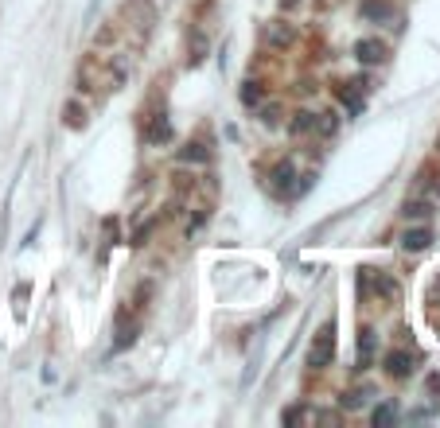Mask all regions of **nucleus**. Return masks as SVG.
Listing matches in <instances>:
<instances>
[{"mask_svg":"<svg viewBox=\"0 0 440 428\" xmlns=\"http://www.w3.org/2000/svg\"><path fill=\"white\" fill-rule=\"evenodd\" d=\"M332 358H335V323H323L320 335L312 339L308 362H312L316 370H323V366H332Z\"/></svg>","mask_w":440,"mask_h":428,"instance_id":"1","label":"nucleus"},{"mask_svg":"<svg viewBox=\"0 0 440 428\" xmlns=\"http://www.w3.org/2000/svg\"><path fill=\"white\" fill-rule=\"evenodd\" d=\"M355 59L362 62V67H378V62H386V43H382V39H358Z\"/></svg>","mask_w":440,"mask_h":428,"instance_id":"2","label":"nucleus"},{"mask_svg":"<svg viewBox=\"0 0 440 428\" xmlns=\"http://www.w3.org/2000/svg\"><path fill=\"white\" fill-rule=\"evenodd\" d=\"M432 246V230L428 226H417V230H405L402 234V250L405 253H421V250H428Z\"/></svg>","mask_w":440,"mask_h":428,"instance_id":"3","label":"nucleus"},{"mask_svg":"<svg viewBox=\"0 0 440 428\" xmlns=\"http://www.w3.org/2000/svg\"><path fill=\"white\" fill-rule=\"evenodd\" d=\"M386 370H390V378H409L413 374V355L409 350H390L386 355Z\"/></svg>","mask_w":440,"mask_h":428,"instance_id":"4","label":"nucleus"},{"mask_svg":"<svg viewBox=\"0 0 440 428\" xmlns=\"http://www.w3.org/2000/svg\"><path fill=\"white\" fill-rule=\"evenodd\" d=\"M374 346H378V335L370 331V327H362L358 331V366L355 370H367L374 362Z\"/></svg>","mask_w":440,"mask_h":428,"instance_id":"5","label":"nucleus"},{"mask_svg":"<svg viewBox=\"0 0 440 428\" xmlns=\"http://www.w3.org/2000/svg\"><path fill=\"white\" fill-rule=\"evenodd\" d=\"M362 16H367V20H390L393 4L390 0H367V4H362Z\"/></svg>","mask_w":440,"mask_h":428,"instance_id":"6","label":"nucleus"},{"mask_svg":"<svg viewBox=\"0 0 440 428\" xmlns=\"http://www.w3.org/2000/svg\"><path fill=\"white\" fill-rule=\"evenodd\" d=\"M179 160H183V164H207V160H211V152H207L202 144H187V148L179 152Z\"/></svg>","mask_w":440,"mask_h":428,"instance_id":"7","label":"nucleus"},{"mask_svg":"<svg viewBox=\"0 0 440 428\" xmlns=\"http://www.w3.org/2000/svg\"><path fill=\"white\" fill-rule=\"evenodd\" d=\"M265 36H269V43H273V47H285V43H292V27L269 24V32H265Z\"/></svg>","mask_w":440,"mask_h":428,"instance_id":"8","label":"nucleus"},{"mask_svg":"<svg viewBox=\"0 0 440 428\" xmlns=\"http://www.w3.org/2000/svg\"><path fill=\"white\" fill-rule=\"evenodd\" d=\"M339 97H343V102H347V109H351V113H358V109H362V97H358V90H355V82H351V86H339Z\"/></svg>","mask_w":440,"mask_h":428,"instance_id":"9","label":"nucleus"},{"mask_svg":"<svg viewBox=\"0 0 440 428\" xmlns=\"http://www.w3.org/2000/svg\"><path fill=\"white\" fill-rule=\"evenodd\" d=\"M367 397H370V390H347L343 397H339V405H343V409H362Z\"/></svg>","mask_w":440,"mask_h":428,"instance_id":"10","label":"nucleus"},{"mask_svg":"<svg viewBox=\"0 0 440 428\" xmlns=\"http://www.w3.org/2000/svg\"><path fill=\"white\" fill-rule=\"evenodd\" d=\"M308 129H316V113H297V121H292V136H300V132H308Z\"/></svg>","mask_w":440,"mask_h":428,"instance_id":"11","label":"nucleus"},{"mask_svg":"<svg viewBox=\"0 0 440 428\" xmlns=\"http://www.w3.org/2000/svg\"><path fill=\"white\" fill-rule=\"evenodd\" d=\"M273 179H277V187H292V179H297V171H292V164H277V171H273Z\"/></svg>","mask_w":440,"mask_h":428,"instance_id":"12","label":"nucleus"},{"mask_svg":"<svg viewBox=\"0 0 440 428\" xmlns=\"http://www.w3.org/2000/svg\"><path fill=\"white\" fill-rule=\"evenodd\" d=\"M262 102V82H246L242 86V106H257Z\"/></svg>","mask_w":440,"mask_h":428,"instance_id":"13","label":"nucleus"},{"mask_svg":"<svg viewBox=\"0 0 440 428\" xmlns=\"http://www.w3.org/2000/svg\"><path fill=\"white\" fill-rule=\"evenodd\" d=\"M402 214H405V218H428V214H432V206H428V202H417V199H413V202H405V211H402Z\"/></svg>","mask_w":440,"mask_h":428,"instance_id":"14","label":"nucleus"},{"mask_svg":"<svg viewBox=\"0 0 440 428\" xmlns=\"http://www.w3.org/2000/svg\"><path fill=\"white\" fill-rule=\"evenodd\" d=\"M393 416H397V409H393V405H378V409H374V425H390Z\"/></svg>","mask_w":440,"mask_h":428,"instance_id":"15","label":"nucleus"},{"mask_svg":"<svg viewBox=\"0 0 440 428\" xmlns=\"http://www.w3.org/2000/svg\"><path fill=\"white\" fill-rule=\"evenodd\" d=\"M335 132V113H320V136H332Z\"/></svg>","mask_w":440,"mask_h":428,"instance_id":"16","label":"nucleus"},{"mask_svg":"<svg viewBox=\"0 0 440 428\" xmlns=\"http://www.w3.org/2000/svg\"><path fill=\"white\" fill-rule=\"evenodd\" d=\"M67 117H71V125H74V129H82V125H86V117H82V109H78V106H71V109H67Z\"/></svg>","mask_w":440,"mask_h":428,"instance_id":"17","label":"nucleus"},{"mask_svg":"<svg viewBox=\"0 0 440 428\" xmlns=\"http://www.w3.org/2000/svg\"><path fill=\"white\" fill-rule=\"evenodd\" d=\"M297 420H304V409H288V413H285V425H297Z\"/></svg>","mask_w":440,"mask_h":428,"instance_id":"18","label":"nucleus"}]
</instances>
